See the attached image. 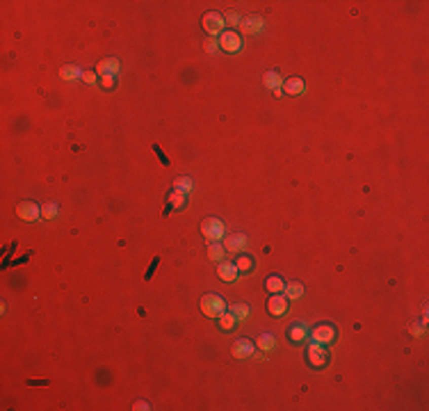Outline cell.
<instances>
[{"mask_svg":"<svg viewBox=\"0 0 429 411\" xmlns=\"http://www.w3.org/2000/svg\"><path fill=\"white\" fill-rule=\"evenodd\" d=\"M217 320H219V327H222V329H224V331H231V329H233V327H235V324H237V320H235V315H233V313H231V311H224V313H222V315H219V318H217Z\"/></svg>","mask_w":429,"mask_h":411,"instance_id":"cell-22","label":"cell"},{"mask_svg":"<svg viewBox=\"0 0 429 411\" xmlns=\"http://www.w3.org/2000/svg\"><path fill=\"white\" fill-rule=\"evenodd\" d=\"M263 85L267 87V89H281V85H283V78H281V73L278 71H267L263 76Z\"/></svg>","mask_w":429,"mask_h":411,"instance_id":"cell-18","label":"cell"},{"mask_svg":"<svg viewBox=\"0 0 429 411\" xmlns=\"http://www.w3.org/2000/svg\"><path fill=\"white\" fill-rule=\"evenodd\" d=\"M267 311H269V315H274V318H281V315H285L288 313V297L272 295L267 299Z\"/></svg>","mask_w":429,"mask_h":411,"instance_id":"cell-9","label":"cell"},{"mask_svg":"<svg viewBox=\"0 0 429 411\" xmlns=\"http://www.w3.org/2000/svg\"><path fill=\"white\" fill-rule=\"evenodd\" d=\"M167 203H169V208H173V210L185 208V203H187V194H185V192H181V190H173L171 194L167 196ZM169 208L164 210V213H169Z\"/></svg>","mask_w":429,"mask_h":411,"instance_id":"cell-15","label":"cell"},{"mask_svg":"<svg viewBox=\"0 0 429 411\" xmlns=\"http://www.w3.org/2000/svg\"><path fill=\"white\" fill-rule=\"evenodd\" d=\"M16 215L23 222H37L41 217V206H37L34 201H21L16 208Z\"/></svg>","mask_w":429,"mask_h":411,"instance_id":"cell-7","label":"cell"},{"mask_svg":"<svg viewBox=\"0 0 429 411\" xmlns=\"http://www.w3.org/2000/svg\"><path fill=\"white\" fill-rule=\"evenodd\" d=\"M100 85H103L105 89H114V85H117V76L103 73V76H100Z\"/></svg>","mask_w":429,"mask_h":411,"instance_id":"cell-29","label":"cell"},{"mask_svg":"<svg viewBox=\"0 0 429 411\" xmlns=\"http://www.w3.org/2000/svg\"><path fill=\"white\" fill-rule=\"evenodd\" d=\"M288 338H290V342H295V345H299V342H304L306 338H308V327H306L304 322H297V324H292V327L288 329Z\"/></svg>","mask_w":429,"mask_h":411,"instance_id":"cell-13","label":"cell"},{"mask_svg":"<svg viewBox=\"0 0 429 411\" xmlns=\"http://www.w3.org/2000/svg\"><path fill=\"white\" fill-rule=\"evenodd\" d=\"M208 256H210V260H224V247L219 245V242H210L208 245Z\"/></svg>","mask_w":429,"mask_h":411,"instance_id":"cell-25","label":"cell"},{"mask_svg":"<svg viewBox=\"0 0 429 411\" xmlns=\"http://www.w3.org/2000/svg\"><path fill=\"white\" fill-rule=\"evenodd\" d=\"M132 409H135V411H149L151 406L146 404V402H141V400H139V402H135V406H132Z\"/></svg>","mask_w":429,"mask_h":411,"instance_id":"cell-33","label":"cell"},{"mask_svg":"<svg viewBox=\"0 0 429 411\" xmlns=\"http://www.w3.org/2000/svg\"><path fill=\"white\" fill-rule=\"evenodd\" d=\"M226 309L228 306L224 301V297L217 295V292H208V295L201 297V311H203L205 318H219Z\"/></svg>","mask_w":429,"mask_h":411,"instance_id":"cell-1","label":"cell"},{"mask_svg":"<svg viewBox=\"0 0 429 411\" xmlns=\"http://www.w3.org/2000/svg\"><path fill=\"white\" fill-rule=\"evenodd\" d=\"M201 233H203V237L208 242H219L224 237V233H226V228H224V222L217 217H205L203 222H201Z\"/></svg>","mask_w":429,"mask_h":411,"instance_id":"cell-2","label":"cell"},{"mask_svg":"<svg viewBox=\"0 0 429 411\" xmlns=\"http://www.w3.org/2000/svg\"><path fill=\"white\" fill-rule=\"evenodd\" d=\"M228 311H231L233 315H235V320L240 322V320H244L246 315H251V309L246 304H233V306H228Z\"/></svg>","mask_w":429,"mask_h":411,"instance_id":"cell-24","label":"cell"},{"mask_svg":"<svg viewBox=\"0 0 429 411\" xmlns=\"http://www.w3.org/2000/svg\"><path fill=\"white\" fill-rule=\"evenodd\" d=\"M306 356H308V363L313 365V368H322L324 363L329 361V352H327V345H322V342H315L310 340L308 345V352H306Z\"/></svg>","mask_w":429,"mask_h":411,"instance_id":"cell-3","label":"cell"},{"mask_svg":"<svg viewBox=\"0 0 429 411\" xmlns=\"http://www.w3.org/2000/svg\"><path fill=\"white\" fill-rule=\"evenodd\" d=\"M424 322H427V320H422V324H420V322H413V324L409 327V331L413 333V336H422V333H424Z\"/></svg>","mask_w":429,"mask_h":411,"instance_id":"cell-31","label":"cell"},{"mask_svg":"<svg viewBox=\"0 0 429 411\" xmlns=\"http://www.w3.org/2000/svg\"><path fill=\"white\" fill-rule=\"evenodd\" d=\"M192 187H194V181H192L190 176H178L176 181H173V190H181V192H190Z\"/></svg>","mask_w":429,"mask_h":411,"instance_id":"cell-23","label":"cell"},{"mask_svg":"<svg viewBox=\"0 0 429 411\" xmlns=\"http://www.w3.org/2000/svg\"><path fill=\"white\" fill-rule=\"evenodd\" d=\"M119 68H121V64H119L117 57H108V59H100L98 66H96V71L103 76V73H110V76H117Z\"/></svg>","mask_w":429,"mask_h":411,"instance_id":"cell-14","label":"cell"},{"mask_svg":"<svg viewBox=\"0 0 429 411\" xmlns=\"http://www.w3.org/2000/svg\"><path fill=\"white\" fill-rule=\"evenodd\" d=\"M203 48H205V53H217V50H219V41H214V37H210V39L203 44Z\"/></svg>","mask_w":429,"mask_h":411,"instance_id":"cell-30","label":"cell"},{"mask_svg":"<svg viewBox=\"0 0 429 411\" xmlns=\"http://www.w3.org/2000/svg\"><path fill=\"white\" fill-rule=\"evenodd\" d=\"M235 267H237V272H251V269H254V258H251V256H240V258L235 260Z\"/></svg>","mask_w":429,"mask_h":411,"instance_id":"cell-26","label":"cell"},{"mask_svg":"<svg viewBox=\"0 0 429 411\" xmlns=\"http://www.w3.org/2000/svg\"><path fill=\"white\" fill-rule=\"evenodd\" d=\"M59 78L66 82H76V80H82V71L76 64H66V66H62V71H59Z\"/></svg>","mask_w":429,"mask_h":411,"instance_id":"cell-17","label":"cell"},{"mask_svg":"<svg viewBox=\"0 0 429 411\" xmlns=\"http://www.w3.org/2000/svg\"><path fill=\"white\" fill-rule=\"evenodd\" d=\"M82 80L89 82V85H94V82H96V73L94 71H82Z\"/></svg>","mask_w":429,"mask_h":411,"instance_id":"cell-32","label":"cell"},{"mask_svg":"<svg viewBox=\"0 0 429 411\" xmlns=\"http://www.w3.org/2000/svg\"><path fill=\"white\" fill-rule=\"evenodd\" d=\"M217 41H219V48H222L224 53H237V50L242 48V37L233 30H224Z\"/></svg>","mask_w":429,"mask_h":411,"instance_id":"cell-4","label":"cell"},{"mask_svg":"<svg viewBox=\"0 0 429 411\" xmlns=\"http://www.w3.org/2000/svg\"><path fill=\"white\" fill-rule=\"evenodd\" d=\"M57 203H46L41 206V219H55L57 217Z\"/></svg>","mask_w":429,"mask_h":411,"instance_id":"cell-27","label":"cell"},{"mask_svg":"<svg viewBox=\"0 0 429 411\" xmlns=\"http://www.w3.org/2000/svg\"><path fill=\"white\" fill-rule=\"evenodd\" d=\"M242 23V16L237 12H226V16H224V25H231V27H235V25H240Z\"/></svg>","mask_w":429,"mask_h":411,"instance_id":"cell-28","label":"cell"},{"mask_svg":"<svg viewBox=\"0 0 429 411\" xmlns=\"http://www.w3.org/2000/svg\"><path fill=\"white\" fill-rule=\"evenodd\" d=\"M256 347H258L260 352H272L274 347H276V338H274L272 333H260L258 340H256Z\"/></svg>","mask_w":429,"mask_h":411,"instance_id":"cell-20","label":"cell"},{"mask_svg":"<svg viewBox=\"0 0 429 411\" xmlns=\"http://www.w3.org/2000/svg\"><path fill=\"white\" fill-rule=\"evenodd\" d=\"M283 91H285L288 96H301L306 91V82L301 80V78H288V80H283Z\"/></svg>","mask_w":429,"mask_h":411,"instance_id":"cell-11","label":"cell"},{"mask_svg":"<svg viewBox=\"0 0 429 411\" xmlns=\"http://www.w3.org/2000/svg\"><path fill=\"white\" fill-rule=\"evenodd\" d=\"M254 350H256V345L251 340H246V338L235 340V342H233V347H231V352H233L235 359H251V356H254Z\"/></svg>","mask_w":429,"mask_h":411,"instance_id":"cell-10","label":"cell"},{"mask_svg":"<svg viewBox=\"0 0 429 411\" xmlns=\"http://www.w3.org/2000/svg\"><path fill=\"white\" fill-rule=\"evenodd\" d=\"M246 242H249V237H246L244 233H233V235H228V240H226V249L228 251H242L246 247Z\"/></svg>","mask_w":429,"mask_h":411,"instance_id":"cell-16","label":"cell"},{"mask_svg":"<svg viewBox=\"0 0 429 411\" xmlns=\"http://www.w3.org/2000/svg\"><path fill=\"white\" fill-rule=\"evenodd\" d=\"M240 27H242V32H246V35H260L263 27H265V21L260 16H249L240 23Z\"/></svg>","mask_w":429,"mask_h":411,"instance_id":"cell-12","label":"cell"},{"mask_svg":"<svg viewBox=\"0 0 429 411\" xmlns=\"http://www.w3.org/2000/svg\"><path fill=\"white\" fill-rule=\"evenodd\" d=\"M304 283H299V281H290V283H285V288H283V295L288 297V299H299L301 295H304Z\"/></svg>","mask_w":429,"mask_h":411,"instance_id":"cell-19","label":"cell"},{"mask_svg":"<svg viewBox=\"0 0 429 411\" xmlns=\"http://www.w3.org/2000/svg\"><path fill=\"white\" fill-rule=\"evenodd\" d=\"M201 23H203V30L208 32L210 37L222 35L224 27H226V25H224V16H222V14H217V12H208Z\"/></svg>","mask_w":429,"mask_h":411,"instance_id":"cell-5","label":"cell"},{"mask_svg":"<svg viewBox=\"0 0 429 411\" xmlns=\"http://www.w3.org/2000/svg\"><path fill=\"white\" fill-rule=\"evenodd\" d=\"M217 274H219V279L222 281H226V283H233V281H237V267H235V263L233 260H219L217 263Z\"/></svg>","mask_w":429,"mask_h":411,"instance_id":"cell-8","label":"cell"},{"mask_svg":"<svg viewBox=\"0 0 429 411\" xmlns=\"http://www.w3.org/2000/svg\"><path fill=\"white\" fill-rule=\"evenodd\" d=\"M283 288H285V283H283L281 277H267L265 279V290L272 292V295H281Z\"/></svg>","mask_w":429,"mask_h":411,"instance_id":"cell-21","label":"cell"},{"mask_svg":"<svg viewBox=\"0 0 429 411\" xmlns=\"http://www.w3.org/2000/svg\"><path fill=\"white\" fill-rule=\"evenodd\" d=\"M308 336H310V340L322 342V345H329V342L336 340V329H333L331 324H317L313 331H308Z\"/></svg>","mask_w":429,"mask_h":411,"instance_id":"cell-6","label":"cell"}]
</instances>
